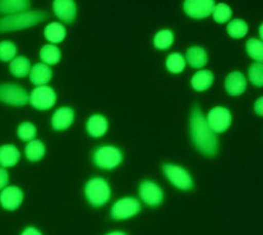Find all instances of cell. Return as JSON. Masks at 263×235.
Here are the masks:
<instances>
[{
	"mask_svg": "<svg viewBox=\"0 0 263 235\" xmlns=\"http://www.w3.org/2000/svg\"><path fill=\"white\" fill-rule=\"evenodd\" d=\"M191 135L196 149L202 154L215 156L218 153V139L199 106H195L191 114Z\"/></svg>",
	"mask_w": 263,
	"mask_h": 235,
	"instance_id": "6da1fadb",
	"label": "cell"
},
{
	"mask_svg": "<svg viewBox=\"0 0 263 235\" xmlns=\"http://www.w3.org/2000/svg\"><path fill=\"white\" fill-rule=\"evenodd\" d=\"M47 14L42 12H26L11 15L0 19V33L19 31L36 26L45 21Z\"/></svg>",
	"mask_w": 263,
	"mask_h": 235,
	"instance_id": "7a4b0ae2",
	"label": "cell"
},
{
	"mask_svg": "<svg viewBox=\"0 0 263 235\" xmlns=\"http://www.w3.org/2000/svg\"><path fill=\"white\" fill-rule=\"evenodd\" d=\"M85 196L93 207H101L111 197V188L103 178H92L85 186Z\"/></svg>",
	"mask_w": 263,
	"mask_h": 235,
	"instance_id": "3957f363",
	"label": "cell"
},
{
	"mask_svg": "<svg viewBox=\"0 0 263 235\" xmlns=\"http://www.w3.org/2000/svg\"><path fill=\"white\" fill-rule=\"evenodd\" d=\"M162 170L166 179L175 188L182 191H190L194 188V182L192 176L182 167L173 164H164L162 166Z\"/></svg>",
	"mask_w": 263,
	"mask_h": 235,
	"instance_id": "277c9868",
	"label": "cell"
},
{
	"mask_svg": "<svg viewBox=\"0 0 263 235\" xmlns=\"http://www.w3.org/2000/svg\"><path fill=\"white\" fill-rule=\"evenodd\" d=\"M94 162L103 170L115 169L122 162L121 151L112 146L98 148L94 153Z\"/></svg>",
	"mask_w": 263,
	"mask_h": 235,
	"instance_id": "5b68a950",
	"label": "cell"
},
{
	"mask_svg": "<svg viewBox=\"0 0 263 235\" xmlns=\"http://www.w3.org/2000/svg\"><path fill=\"white\" fill-rule=\"evenodd\" d=\"M0 101L11 105L23 106L30 101V98L24 88L15 84L4 83L0 84Z\"/></svg>",
	"mask_w": 263,
	"mask_h": 235,
	"instance_id": "8992f818",
	"label": "cell"
},
{
	"mask_svg": "<svg viewBox=\"0 0 263 235\" xmlns=\"http://www.w3.org/2000/svg\"><path fill=\"white\" fill-rule=\"evenodd\" d=\"M141 210L140 203L134 197H124L117 201L111 210V218L118 220H127L137 215Z\"/></svg>",
	"mask_w": 263,
	"mask_h": 235,
	"instance_id": "52a82bcc",
	"label": "cell"
},
{
	"mask_svg": "<svg viewBox=\"0 0 263 235\" xmlns=\"http://www.w3.org/2000/svg\"><path fill=\"white\" fill-rule=\"evenodd\" d=\"M206 121L210 129L214 133H223L229 129L232 123V115L227 108L216 106V108H213L210 111Z\"/></svg>",
	"mask_w": 263,
	"mask_h": 235,
	"instance_id": "ba28073f",
	"label": "cell"
},
{
	"mask_svg": "<svg viewBox=\"0 0 263 235\" xmlns=\"http://www.w3.org/2000/svg\"><path fill=\"white\" fill-rule=\"evenodd\" d=\"M139 196L145 205L156 208L162 204L163 192L154 182L144 180L139 187Z\"/></svg>",
	"mask_w": 263,
	"mask_h": 235,
	"instance_id": "9c48e42d",
	"label": "cell"
},
{
	"mask_svg": "<svg viewBox=\"0 0 263 235\" xmlns=\"http://www.w3.org/2000/svg\"><path fill=\"white\" fill-rule=\"evenodd\" d=\"M30 102L37 110H49L56 102V94L52 88L41 85L32 92Z\"/></svg>",
	"mask_w": 263,
	"mask_h": 235,
	"instance_id": "30bf717a",
	"label": "cell"
},
{
	"mask_svg": "<svg viewBox=\"0 0 263 235\" xmlns=\"http://www.w3.org/2000/svg\"><path fill=\"white\" fill-rule=\"evenodd\" d=\"M215 8V0H185L184 12L192 18L201 19L210 16Z\"/></svg>",
	"mask_w": 263,
	"mask_h": 235,
	"instance_id": "8fae6325",
	"label": "cell"
},
{
	"mask_svg": "<svg viewBox=\"0 0 263 235\" xmlns=\"http://www.w3.org/2000/svg\"><path fill=\"white\" fill-rule=\"evenodd\" d=\"M54 12L63 23L71 24L76 18L77 9L74 0H55Z\"/></svg>",
	"mask_w": 263,
	"mask_h": 235,
	"instance_id": "7c38bea8",
	"label": "cell"
},
{
	"mask_svg": "<svg viewBox=\"0 0 263 235\" xmlns=\"http://www.w3.org/2000/svg\"><path fill=\"white\" fill-rule=\"evenodd\" d=\"M24 200L23 191L17 187H8L0 193V203L9 211L16 210Z\"/></svg>",
	"mask_w": 263,
	"mask_h": 235,
	"instance_id": "4fadbf2b",
	"label": "cell"
},
{
	"mask_svg": "<svg viewBox=\"0 0 263 235\" xmlns=\"http://www.w3.org/2000/svg\"><path fill=\"white\" fill-rule=\"evenodd\" d=\"M247 89V79L240 72H233L226 78V90L232 96H239Z\"/></svg>",
	"mask_w": 263,
	"mask_h": 235,
	"instance_id": "5bb4252c",
	"label": "cell"
},
{
	"mask_svg": "<svg viewBox=\"0 0 263 235\" xmlns=\"http://www.w3.org/2000/svg\"><path fill=\"white\" fill-rule=\"evenodd\" d=\"M74 121V111L68 106L58 109L52 118V125L54 130L61 131L68 129Z\"/></svg>",
	"mask_w": 263,
	"mask_h": 235,
	"instance_id": "9a60e30c",
	"label": "cell"
},
{
	"mask_svg": "<svg viewBox=\"0 0 263 235\" xmlns=\"http://www.w3.org/2000/svg\"><path fill=\"white\" fill-rule=\"evenodd\" d=\"M52 78V70L47 65L43 63H37L32 69L30 73V79L33 84L42 85L47 84Z\"/></svg>",
	"mask_w": 263,
	"mask_h": 235,
	"instance_id": "2e32d148",
	"label": "cell"
},
{
	"mask_svg": "<svg viewBox=\"0 0 263 235\" xmlns=\"http://www.w3.org/2000/svg\"><path fill=\"white\" fill-rule=\"evenodd\" d=\"M30 9V0H0V14H18Z\"/></svg>",
	"mask_w": 263,
	"mask_h": 235,
	"instance_id": "e0dca14e",
	"label": "cell"
},
{
	"mask_svg": "<svg viewBox=\"0 0 263 235\" xmlns=\"http://www.w3.org/2000/svg\"><path fill=\"white\" fill-rule=\"evenodd\" d=\"M214 82V75L212 72L208 70H202L197 72L192 78V87L194 90L202 92L211 88V85Z\"/></svg>",
	"mask_w": 263,
	"mask_h": 235,
	"instance_id": "ac0fdd59",
	"label": "cell"
},
{
	"mask_svg": "<svg viewBox=\"0 0 263 235\" xmlns=\"http://www.w3.org/2000/svg\"><path fill=\"white\" fill-rule=\"evenodd\" d=\"M20 159V152L12 144L0 147V165L3 167H14Z\"/></svg>",
	"mask_w": 263,
	"mask_h": 235,
	"instance_id": "d6986e66",
	"label": "cell"
},
{
	"mask_svg": "<svg viewBox=\"0 0 263 235\" xmlns=\"http://www.w3.org/2000/svg\"><path fill=\"white\" fill-rule=\"evenodd\" d=\"M86 129L93 137H100L107 131V121L101 115H93L87 120Z\"/></svg>",
	"mask_w": 263,
	"mask_h": 235,
	"instance_id": "ffe728a7",
	"label": "cell"
},
{
	"mask_svg": "<svg viewBox=\"0 0 263 235\" xmlns=\"http://www.w3.org/2000/svg\"><path fill=\"white\" fill-rule=\"evenodd\" d=\"M186 60L192 68H202L208 62V55L200 47H192L186 52Z\"/></svg>",
	"mask_w": 263,
	"mask_h": 235,
	"instance_id": "44dd1931",
	"label": "cell"
},
{
	"mask_svg": "<svg viewBox=\"0 0 263 235\" xmlns=\"http://www.w3.org/2000/svg\"><path fill=\"white\" fill-rule=\"evenodd\" d=\"M10 70L12 74L16 77H25L29 74L31 70V63L28 58L24 56H18L12 60Z\"/></svg>",
	"mask_w": 263,
	"mask_h": 235,
	"instance_id": "7402d4cb",
	"label": "cell"
},
{
	"mask_svg": "<svg viewBox=\"0 0 263 235\" xmlns=\"http://www.w3.org/2000/svg\"><path fill=\"white\" fill-rule=\"evenodd\" d=\"M46 154V147L40 140H31L26 147V156L31 161H38Z\"/></svg>",
	"mask_w": 263,
	"mask_h": 235,
	"instance_id": "603a6c76",
	"label": "cell"
},
{
	"mask_svg": "<svg viewBox=\"0 0 263 235\" xmlns=\"http://www.w3.org/2000/svg\"><path fill=\"white\" fill-rule=\"evenodd\" d=\"M65 29L62 25L58 24V23H53L50 24L49 26H47L46 30H45V35L46 38L51 41L54 42V44H58V42H61L64 37H65Z\"/></svg>",
	"mask_w": 263,
	"mask_h": 235,
	"instance_id": "cb8c5ba5",
	"label": "cell"
},
{
	"mask_svg": "<svg viewBox=\"0 0 263 235\" xmlns=\"http://www.w3.org/2000/svg\"><path fill=\"white\" fill-rule=\"evenodd\" d=\"M40 58L48 65H56L61 58V53L59 49L53 45H47L40 51Z\"/></svg>",
	"mask_w": 263,
	"mask_h": 235,
	"instance_id": "d4e9b609",
	"label": "cell"
},
{
	"mask_svg": "<svg viewBox=\"0 0 263 235\" xmlns=\"http://www.w3.org/2000/svg\"><path fill=\"white\" fill-rule=\"evenodd\" d=\"M166 68L172 73H180L185 68V59L179 53H173L166 58Z\"/></svg>",
	"mask_w": 263,
	"mask_h": 235,
	"instance_id": "484cf974",
	"label": "cell"
},
{
	"mask_svg": "<svg viewBox=\"0 0 263 235\" xmlns=\"http://www.w3.org/2000/svg\"><path fill=\"white\" fill-rule=\"evenodd\" d=\"M228 33L233 38H242L248 33V25L241 19H235L229 24L228 26Z\"/></svg>",
	"mask_w": 263,
	"mask_h": 235,
	"instance_id": "4316f807",
	"label": "cell"
},
{
	"mask_svg": "<svg viewBox=\"0 0 263 235\" xmlns=\"http://www.w3.org/2000/svg\"><path fill=\"white\" fill-rule=\"evenodd\" d=\"M249 55L261 63L263 62V42L259 39H250L247 44Z\"/></svg>",
	"mask_w": 263,
	"mask_h": 235,
	"instance_id": "83f0119b",
	"label": "cell"
},
{
	"mask_svg": "<svg viewBox=\"0 0 263 235\" xmlns=\"http://www.w3.org/2000/svg\"><path fill=\"white\" fill-rule=\"evenodd\" d=\"M174 41V36L171 31L163 30L156 34L154 38V45L159 50H165L168 49Z\"/></svg>",
	"mask_w": 263,
	"mask_h": 235,
	"instance_id": "f1b7e54d",
	"label": "cell"
},
{
	"mask_svg": "<svg viewBox=\"0 0 263 235\" xmlns=\"http://www.w3.org/2000/svg\"><path fill=\"white\" fill-rule=\"evenodd\" d=\"M18 136L24 141H31L37 135V130L31 122H23L18 126Z\"/></svg>",
	"mask_w": 263,
	"mask_h": 235,
	"instance_id": "f546056e",
	"label": "cell"
},
{
	"mask_svg": "<svg viewBox=\"0 0 263 235\" xmlns=\"http://www.w3.org/2000/svg\"><path fill=\"white\" fill-rule=\"evenodd\" d=\"M213 17L218 24H224L232 17V10L224 4H219L214 8Z\"/></svg>",
	"mask_w": 263,
	"mask_h": 235,
	"instance_id": "4dcf8cb0",
	"label": "cell"
},
{
	"mask_svg": "<svg viewBox=\"0 0 263 235\" xmlns=\"http://www.w3.org/2000/svg\"><path fill=\"white\" fill-rule=\"evenodd\" d=\"M249 78L256 87H263V63L256 62L251 66Z\"/></svg>",
	"mask_w": 263,
	"mask_h": 235,
	"instance_id": "1f68e13d",
	"label": "cell"
},
{
	"mask_svg": "<svg viewBox=\"0 0 263 235\" xmlns=\"http://www.w3.org/2000/svg\"><path fill=\"white\" fill-rule=\"evenodd\" d=\"M17 54L16 47L10 41L0 42V60L10 61L15 58Z\"/></svg>",
	"mask_w": 263,
	"mask_h": 235,
	"instance_id": "d6a6232c",
	"label": "cell"
},
{
	"mask_svg": "<svg viewBox=\"0 0 263 235\" xmlns=\"http://www.w3.org/2000/svg\"><path fill=\"white\" fill-rule=\"evenodd\" d=\"M9 183V174L7 171L3 168H0V190L4 189Z\"/></svg>",
	"mask_w": 263,
	"mask_h": 235,
	"instance_id": "836d02e7",
	"label": "cell"
},
{
	"mask_svg": "<svg viewBox=\"0 0 263 235\" xmlns=\"http://www.w3.org/2000/svg\"><path fill=\"white\" fill-rule=\"evenodd\" d=\"M254 110L257 115L263 116V97H260L256 100L254 104Z\"/></svg>",
	"mask_w": 263,
	"mask_h": 235,
	"instance_id": "e575fe53",
	"label": "cell"
},
{
	"mask_svg": "<svg viewBox=\"0 0 263 235\" xmlns=\"http://www.w3.org/2000/svg\"><path fill=\"white\" fill-rule=\"evenodd\" d=\"M21 235H41V233L34 228H28L23 232Z\"/></svg>",
	"mask_w": 263,
	"mask_h": 235,
	"instance_id": "d590c367",
	"label": "cell"
},
{
	"mask_svg": "<svg viewBox=\"0 0 263 235\" xmlns=\"http://www.w3.org/2000/svg\"><path fill=\"white\" fill-rule=\"evenodd\" d=\"M106 235H126L125 233H123V232H112V233H108V234H106Z\"/></svg>",
	"mask_w": 263,
	"mask_h": 235,
	"instance_id": "8d00e7d4",
	"label": "cell"
},
{
	"mask_svg": "<svg viewBox=\"0 0 263 235\" xmlns=\"http://www.w3.org/2000/svg\"><path fill=\"white\" fill-rule=\"evenodd\" d=\"M259 35H260V37H261V39L263 40V25L260 27V29H259Z\"/></svg>",
	"mask_w": 263,
	"mask_h": 235,
	"instance_id": "74e56055",
	"label": "cell"
}]
</instances>
